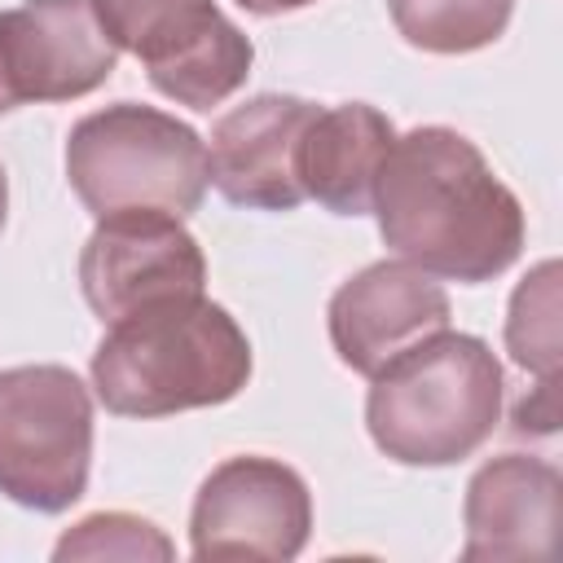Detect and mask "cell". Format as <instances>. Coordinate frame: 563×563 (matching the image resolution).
Listing matches in <instances>:
<instances>
[{
  "label": "cell",
  "mask_w": 563,
  "mask_h": 563,
  "mask_svg": "<svg viewBox=\"0 0 563 563\" xmlns=\"http://www.w3.org/2000/svg\"><path fill=\"white\" fill-rule=\"evenodd\" d=\"M369 211L396 260L462 286L501 277L528 233L519 198L497 180L479 145L440 123L391 141Z\"/></svg>",
  "instance_id": "obj_1"
},
{
  "label": "cell",
  "mask_w": 563,
  "mask_h": 563,
  "mask_svg": "<svg viewBox=\"0 0 563 563\" xmlns=\"http://www.w3.org/2000/svg\"><path fill=\"white\" fill-rule=\"evenodd\" d=\"M251 365L229 308L194 295L110 321L92 352V391L119 418H167L233 400Z\"/></svg>",
  "instance_id": "obj_2"
},
{
  "label": "cell",
  "mask_w": 563,
  "mask_h": 563,
  "mask_svg": "<svg viewBox=\"0 0 563 563\" xmlns=\"http://www.w3.org/2000/svg\"><path fill=\"white\" fill-rule=\"evenodd\" d=\"M501 365L475 334L440 330L369 378L365 427L400 466H453L501 422Z\"/></svg>",
  "instance_id": "obj_3"
},
{
  "label": "cell",
  "mask_w": 563,
  "mask_h": 563,
  "mask_svg": "<svg viewBox=\"0 0 563 563\" xmlns=\"http://www.w3.org/2000/svg\"><path fill=\"white\" fill-rule=\"evenodd\" d=\"M66 180L97 216L119 211H198L211 185L207 141L167 110L114 101L84 114L66 136Z\"/></svg>",
  "instance_id": "obj_4"
},
{
  "label": "cell",
  "mask_w": 563,
  "mask_h": 563,
  "mask_svg": "<svg viewBox=\"0 0 563 563\" xmlns=\"http://www.w3.org/2000/svg\"><path fill=\"white\" fill-rule=\"evenodd\" d=\"M92 396L66 365L0 369V493L62 515L88 488Z\"/></svg>",
  "instance_id": "obj_5"
},
{
  "label": "cell",
  "mask_w": 563,
  "mask_h": 563,
  "mask_svg": "<svg viewBox=\"0 0 563 563\" xmlns=\"http://www.w3.org/2000/svg\"><path fill=\"white\" fill-rule=\"evenodd\" d=\"M92 13L114 48L132 53L176 106L211 110L251 75L255 48L216 0H92Z\"/></svg>",
  "instance_id": "obj_6"
},
{
  "label": "cell",
  "mask_w": 563,
  "mask_h": 563,
  "mask_svg": "<svg viewBox=\"0 0 563 563\" xmlns=\"http://www.w3.org/2000/svg\"><path fill=\"white\" fill-rule=\"evenodd\" d=\"M312 493L303 475L277 457H224L198 488L189 510L194 559H273L286 563L308 545Z\"/></svg>",
  "instance_id": "obj_7"
},
{
  "label": "cell",
  "mask_w": 563,
  "mask_h": 563,
  "mask_svg": "<svg viewBox=\"0 0 563 563\" xmlns=\"http://www.w3.org/2000/svg\"><path fill=\"white\" fill-rule=\"evenodd\" d=\"M79 290L101 325L167 299L207 290L198 238L167 211H119L97 220L79 255Z\"/></svg>",
  "instance_id": "obj_8"
},
{
  "label": "cell",
  "mask_w": 563,
  "mask_h": 563,
  "mask_svg": "<svg viewBox=\"0 0 563 563\" xmlns=\"http://www.w3.org/2000/svg\"><path fill=\"white\" fill-rule=\"evenodd\" d=\"M119 66L92 0H22L0 9V114L97 92Z\"/></svg>",
  "instance_id": "obj_9"
},
{
  "label": "cell",
  "mask_w": 563,
  "mask_h": 563,
  "mask_svg": "<svg viewBox=\"0 0 563 563\" xmlns=\"http://www.w3.org/2000/svg\"><path fill=\"white\" fill-rule=\"evenodd\" d=\"M325 317L339 361L352 374L374 378L422 339L449 330L453 308L431 273L405 260H378L334 290Z\"/></svg>",
  "instance_id": "obj_10"
},
{
  "label": "cell",
  "mask_w": 563,
  "mask_h": 563,
  "mask_svg": "<svg viewBox=\"0 0 563 563\" xmlns=\"http://www.w3.org/2000/svg\"><path fill=\"white\" fill-rule=\"evenodd\" d=\"M317 106L290 92H260L233 106L211 128V185L251 211H295L303 202L299 185V141Z\"/></svg>",
  "instance_id": "obj_11"
},
{
  "label": "cell",
  "mask_w": 563,
  "mask_h": 563,
  "mask_svg": "<svg viewBox=\"0 0 563 563\" xmlns=\"http://www.w3.org/2000/svg\"><path fill=\"white\" fill-rule=\"evenodd\" d=\"M563 479L545 457L501 453L484 462L462 501V559H541L554 550Z\"/></svg>",
  "instance_id": "obj_12"
},
{
  "label": "cell",
  "mask_w": 563,
  "mask_h": 563,
  "mask_svg": "<svg viewBox=\"0 0 563 563\" xmlns=\"http://www.w3.org/2000/svg\"><path fill=\"white\" fill-rule=\"evenodd\" d=\"M396 141V128L369 101H343L312 114L299 141V185L303 198L334 216H365L374 198V176Z\"/></svg>",
  "instance_id": "obj_13"
},
{
  "label": "cell",
  "mask_w": 563,
  "mask_h": 563,
  "mask_svg": "<svg viewBox=\"0 0 563 563\" xmlns=\"http://www.w3.org/2000/svg\"><path fill=\"white\" fill-rule=\"evenodd\" d=\"M515 0H387L405 44L422 53H475L501 40Z\"/></svg>",
  "instance_id": "obj_14"
},
{
  "label": "cell",
  "mask_w": 563,
  "mask_h": 563,
  "mask_svg": "<svg viewBox=\"0 0 563 563\" xmlns=\"http://www.w3.org/2000/svg\"><path fill=\"white\" fill-rule=\"evenodd\" d=\"M506 352L537 378H559V264L541 260L510 295Z\"/></svg>",
  "instance_id": "obj_15"
},
{
  "label": "cell",
  "mask_w": 563,
  "mask_h": 563,
  "mask_svg": "<svg viewBox=\"0 0 563 563\" xmlns=\"http://www.w3.org/2000/svg\"><path fill=\"white\" fill-rule=\"evenodd\" d=\"M172 541L141 515L101 510L79 519L53 545V559H172Z\"/></svg>",
  "instance_id": "obj_16"
},
{
  "label": "cell",
  "mask_w": 563,
  "mask_h": 563,
  "mask_svg": "<svg viewBox=\"0 0 563 563\" xmlns=\"http://www.w3.org/2000/svg\"><path fill=\"white\" fill-rule=\"evenodd\" d=\"M554 383L559 378H537V396L523 400L510 418V431L515 435H550L554 422H559V400H554Z\"/></svg>",
  "instance_id": "obj_17"
},
{
  "label": "cell",
  "mask_w": 563,
  "mask_h": 563,
  "mask_svg": "<svg viewBox=\"0 0 563 563\" xmlns=\"http://www.w3.org/2000/svg\"><path fill=\"white\" fill-rule=\"evenodd\" d=\"M246 13H260V18H277V13H295V9H308L317 0H238Z\"/></svg>",
  "instance_id": "obj_18"
},
{
  "label": "cell",
  "mask_w": 563,
  "mask_h": 563,
  "mask_svg": "<svg viewBox=\"0 0 563 563\" xmlns=\"http://www.w3.org/2000/svg\"><path fill=\"white\" fill-rule=\"evenodd\" d=\"M4 220H9V176L0 167V233H4Z\"/></svg>",
  "instance_id": "obj_19"
}]
</instances>
